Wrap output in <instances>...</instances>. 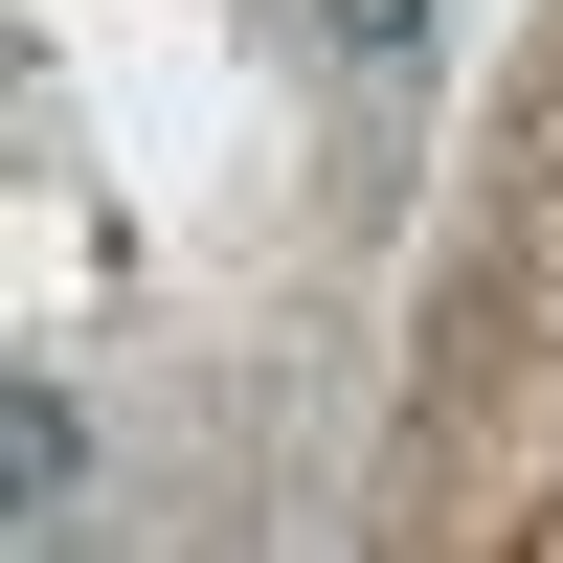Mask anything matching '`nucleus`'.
<instances>
[{"label": "nucleus", "mask_w": 563, "mask_h": 563, "mask_svg": "<svg viewBox=\"0 0 563 563\" xmlns=\"http://www.w3.org/2000/svg\"><path fill=\"white\" fill-rule=\"evenodd\" d=\"M0 474H23V519H90V406L23 384V406H0Z\"/></svg>", "instance_id": "1"}, {"label": "nucleus", "mask_w": 563, "mask_h": 563, "mask_svg": "<svg viewBox=\"0 0 563 563\" xmlns=\"http://www.w3.org/2000/svg\"><path fill=\"white\" fill-rule=\"evenodd\" d=\"M316 23H339L361 68H429V0H316Z\"/></svg>", "instance_id": "2"}]
</instances>
